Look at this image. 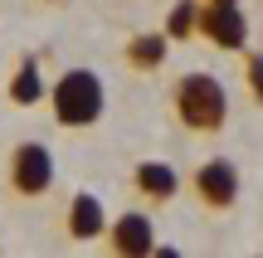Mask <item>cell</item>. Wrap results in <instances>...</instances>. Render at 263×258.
I'll use <instances>...</instances> for the list:
<instances>
[{
	"instance_id": "obj_1",
	"label": "cell",
	"mask_w": 263,
	"mask_h": 258,
	"mask_svg": "<svg viewBox=\"0 0 263 258\" xmlns=\"http://www.w3.org/2000/svg\"><path fill=\"white\" fill-rule=\"evenodd\" d=\"M49 107H54V122L64 132H83L103 117L107 107V88L93 68H64L49 88Z\"/></svg>"
},
{
	"instance_id": "obj_2",
	"label": "cell",
	"mask_w": 263,
	"mask_h": 258,
	"mask_svg": "<svg viewBox=\"0 0 263 258\" xmlns=\"http://www.w3.org/2000/svg\"><path fill=\"white\" fill-rule=\"evenodd\" d=\"M171 103H176L180 127H190V132H200V136L224 132V122H229V93H224V83H219L215 73H185V78H176Z\"/></svg>"
},
{
	"instance_id": "obj_3",
	"label": "cell",
	"mask_w": 263,
	"mask_h": 258,
	"mask_svg": "<svg viewBox=\"0 0 263 258\" xmlns=\"http://www.w3.org/2000/svg\"><path fill=\"white\" fill-rule=\"evenodd\" d=\"M54 185V156H49L44 142H20L10 151V190L25 195V200H39V195Z\"/></svg>"
},
{
	"instance_id": "obj_4",
	"label": "cell",
	"mask_w": 263,
	"mask_h": 258,
	"mask_svg": "<svg viewBox=\"0 0 263 258\" xmlns=\"http://www.w3.org/2000/svg\"><path fill=\"white\" fill-rule=\"evenodd\" d=\"M195 29L210 39V44H219V49H244L249 44V25H244L239 0H210V5L200 10V25Z\"/></svg>"
},
{
	"instance_id": "obj_5",
	"label": "cell",
	"mask_w": 263,
	"mask_h": 258,
	"mask_svg": "<svg viewBox=\"0 0 263 258\" xmlns=\"http://www.w3.org/2000/svg\"><path fill=\"white\" fill-rule=\"evenodd\" d=\"M190 185H195V200L205 205V210H229V205L239 200V171L224 156H219V161H205Z\"/></svg>"
},
{
	"instance_id": "obj_6",
	"label": "cell",
	"mask_w": 263,
	"mask_h": 258,
	"mask_svg": "<svg viewBox=\"0 0 263 258\" xmlns=\"http://www.w3.org/2000/svg\"><path fill=\"white\" fill-rule=\"evenodd\" d=\"M107 249L122 253V258H146L156 249V224L146 220L141 210H127L112 220V229H107Z\"/></svg>"
},
{
	"instance_id": "obj_7",
	"label": "cell",
	"mask_w": 263,
	"mask_h": 258,
	"mask_svg": "<svg viewBox=\"0 0 263 258\" xmlns=\"http://www.w3.org/2000/svg\"><path fill=\"white\" fill-rule=\"evenodd\" d=\"M68 234L73 239H98V234H107V210H103V200L98 195H88V190H78L73 200H68Z\"/></svg>"
},
{
	"instance_id": "obj_8",
	"label": "cell",
	"mask_w": 263,
	"mask_h": 258,
	"mask_svg": "<svg viewBox=\"0 0 263 258\" xmlns=\"http://www.w3.org/2000/svg\"><path fill=\"white\" fill-rule=\"evenodd\" d=\"M132 185H137L141 195H151V200H176L180 175H176V166H166V161H141L137 171H132Z\"/></svg>"
},
{
	"instance_id": "obj_9",
	"label": "cell",
	"mask_w": 263,
	"mask_h": 258,
	"mask_svg": "<svg viewBox=\"0 0 263 258\" xmlns=\"http://www.w3.org/2000/svg\"><path fill=\"white\" fill-rule=\"evenodd\" d=\"M166 49H171L166 29L132 34V39H127V64H132V68H141V73H151V68H161V64H166Z\"/></svg>"
},
{
	"instance_id": "obj_10",
	"label": "cell",
	"mask_w": 263,
	"mask_h": 258,
	"mask_svg": "<svg viewBox=\"0 0 263 258\" xmlns=\"http://www.w3.org/2000/svg\"><path fill=\"white\" fill-rule=\"evenodd\" d=\"M44 97H49V88H44V78H39V64L34 58H20L15 78H10V103L15 107H34V103H44Z\"/></svg>"
},
{
	"instance_id": "obj_11",
	"label": "cell",
	"mask_w": 263,
	"mask_h": 258,
	"mask_svg": "<svg viewBox=\"0 0 263 258\" xmlns=\"http://www.w3.org/2000/svg\"><path fill=\"white\" fill-rule=\"evenodd\" d=\"M195 25H200V5L195 0H176L171 15H166V39H190Z\"/></svg>"
},
{
	"instance_id": "obj_12",
	"label": "cell",
	"mask_w": 263,
	"mask_h": 258,
	"mask_svg": "<svg viewBox=\"0 0 263 258\" xmlns=\"http://www.w3.org/2000/svg\"><path fill=\"white\" fill-rule=\"evenodd\" d=\"M249 93H254L258 103H263V54H254V58H249Z\"/></svg>"
}]
</instances>
